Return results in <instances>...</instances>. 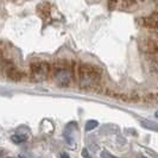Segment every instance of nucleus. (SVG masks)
Returning a JSON list of instances; mask_svg holds the SVG:
<instances>
[{
	"label": "nucleus",
	"instance_id": "3",
	"mask_svg": "<svg viewBox=\"0 0 158 158\" xmlns=\"http://www.w3.org/2000/svg\"><path fill=\"white\" fill-rule=\"evenodd\" d=\"M50 74V65L47 62H36L30 67V75L31 79L36 82H42L48 79Z\"/></svg>",
	"mask_w": 158,
	"mask_h": 158
},
{
	"label": "nucleus",
	"instance_id": "4",
	"mask_svg": "<svg viewBox=\"0 0 158 158\" xmlns=\"http://www.w3.org/2000/svg\"><path fill=\"white\" fill-rule=\"evenodd\" d=\"M140 125H142L143 127H145V128H148V130H152V131L158 132V124L152 123V121H150V120H145V119H143V120H140Z\"/></svg>",
	"mask_w": 158,
	"mask_h": 158
},
{
	"label": "nucleus",
	"instance_id": "5",
	"mask_svg": "<svg viewBox=\"0 0 158 158\" xmlns=\"http://www.w3.org/2000/svg\"><path fill=\"white\" fill-rule=\"evenodd\" d=\"M29 135H23V133H16L11 137V140L15 143V144H20V143H24L27 140Z\"/></svg>",
	"mask_w": 158,
	"mask_h": 158
},
{
	"label": "nucleus",
	"instance_id": "13",
	"mask_svg": "<svg viewBox=\"0 0 158 158\" xmlns=\"http://www.w3.org/2000/svg\"><path fill=\"white\" fill-rule=\"evenodd\" d=\"M143 158H146V157H143Z\"/></svg>",
	"mask_w": 158,
	"mask_h": 158
},
{
	"label": "nucleus",
	"instance_id": "12",
	"mask_svg": "<svg viewBox=\"0 0 158 158\" xmlns=\"http://www.w3.org/2000/svg\"><path fill=\"white\" fill-rule=\"evenodd\" d=\"M19 158H25V157H23V156H20V157H19Z\"/></svg>",
	"mask_w": 158,
	"mask_h": 158
},
{
	"label": "nucleus",
	"instance_id": "7",
	"mask_svg": "<svg viewBox=\"0 0 158 158\" xmlns=\"http://www.w3.org/2000/svg\"><path fill=\"white\" fill-rule=\"evenodd\" d=\"M101 158H117V157L112 156L111 153L107 152V151H102V152H101Z\"/></svg>",
	"mask_w": 158,
	"mask_h": 158
},
{
	"label": "nucleus",
	"instance_id": "6",
	"mask_svg": "<svg viewBox=\"0 0 158 158\" xmlns=\"http://www.w3.org/2000/svg\"><path fill=\"white\" fill-rule=\"evenodd\" d=\"M98 125H99V123L96 121V120H88L87 123H86V126H85V130L86 131H92L93 128H95V127H98Z\"/></svg>",
	"mask_w": 158,
	"mask_h": 158
},
{
	"label": "nucleus",
	"instance_id": "1",
	"mask_svg": "<svg viewBox=\"0 0 158 158\" xmlns=\"http://www.w3.org/2000/svg\"><path fill=\"white\" fill-rule=\"evenodd\" d=\"M101 76V70L92 64H81L79 67L77 79L81 88H90L98 85Z\"/></svg>",
	"mask_w": 158,
	"mask_h": 158
},
{
	"label": "nucleus",
	"instance_id": "10",
	"mask_svg": "<svg viewBox=\"0 0 158 158\" xmlns=\"http://www.w3.org/2000/svg\"><path fill=\"white\" fill-rule=\"evenodd\" d=\"M62 158H69L68 156H65V155H62Z\"/></svg>",
	"mask_w": 158,
	"mask_h": 158
},
{
	"label": "nucleus",
	"instance_id": "8",
	"mask_svg": "<svg viewBox=\"0 0 158 158\" xmlns=\"http://www.w3.org/2000/svg\"><path fill=\"white\" fill-rule=\"evenodd\" d=\"M82 156H83L85 158H92L90 156H89V153H88V150H86V149L82 150Z\"/></svg>",
	"mask_w": 158,
	"mask_h": 158
},
{
	"label": "nucleus",
	"instance_id": "11",
	"mask_svg": "<svg viewBox=\"0 0 158 158\" xmlns=\"http://www.w3.org/2000/svg\"><path fill=\"white\" fill-rule=\"evenodd\" d=\"M155 115H156V117H157V118H158V111L156 112V114H155Z\"/></svg>",
	"mask_w": 158,
	"mask_h": 158
},
{
	"label": "nucleus",
	"instance_id": "2",
	"mask_svg": "<svg viewBox=\"0 0 158 158\" xmlns=\"http://www.w3.org/2000/svg\"><path fill=\"white\" fill-rule=\"evenodd\" d=\"M52 79L54 82L58 87H68L71 83L73 74H71L70 67L67 64H56L52 68Z\"/></svg>",
	"mask_w": 158,
	"mask_h": 158
},
{
	"label": "nucleus",
	"instance_id": "9",
	"mask_svg": "<svg viewBox=\"0 0 158 158\" xmlns=\"http://www.w3.org/2000/svg\"><path fill=\"white\" fill-rule=\"evenodd\" d=\"M155 26H156V29L158 30V18L156 19V20H155Z\"/></svg>",
	"mask_w": 158,
	"mask_h": 158
}]
</instances>
